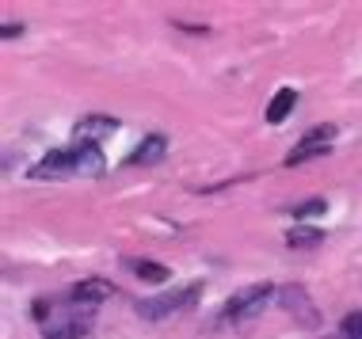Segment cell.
Instances as JSON below:
<instances>
[{
	"instance_id": "cell-7",
	"label": "cell",
	"mask_w": 362,
	"mask_h": 339,
	"mask_svg": "<svg viewBox=\"0 0 362 339\" xmlns=\"http://www.w3.org/2000/svg\"><path fill=\"white\" fill-rule=\"evenodd\" d=\"M282 305H286V309H301V321H305V324H317V316H313V313H317V309H313L309 305V297H305V290H298V286H290V290H282Z\"/></svg>"
},
{
	"instance_id": "cell-9",
	"label": "cell",
	"mask_w": 362,
	"mask_h": 339,
	"mask_svg": "<svg viewBox=\"0 0 362 339\" xmlns=\"http://www.w3.org/2000/svg\"><path fill=\"white\" fill-rule=\"evenodd\" d=\"M293 100H298V95H293L290 88H282L275 100H271V107H267V122H271V126H279V122L293 111Z\"/></svg>"
},
{
	"instance_id": "cell-6",
	"label": "cell",
	"mask_w": 362,
	"mask_h": 339,
	"mask_svg": "<svg viewBox=\"0 0 362 339\" xmlns=\"http://www.w3.org/2000/svg\"><path fill=\"white\" fill-rule=\"evenodd\" d=\"M73 168H76V176H100L103 172L100 145H73Z\"/></svg>"
},
{
	"instance_id": "cell-14",
	"label": "cell",
	"mask_w": 362,
	"mask_h": 339,
	"mask_svg": "<svg viewBox=\"0 0 362 339\" xmlns=\"http://www.w3.org/2000/svg\"><path fill=\"white\" fill-rule=\"evenodd\" d=\"M313 214H325V202H305V206H298V210H293V221L313 218Z\"/></svg>"
},
{
	"instance_id": "cell-5",
	"label": "cell",
	"mask_w": 362,
	"mask_h": 339,
	"mask_svg": "<svg viewBox=\"0 0 362 339\" xmlns=\"http://www.w3.org/2000/svg\"><path fill=\"white\" fill-rule=\"evenodd\" d=\"M111 130H119L115 119H103V114H92V119L76 122V145H95L100 138H107Z\"/></svg>"
},
{
	"instance_id": "cell-2",
	"label": "cell",
	"mask_w": 362,
	"mask_h": 339,
	"mask_svg": "<svg viewBox=\"0 0 362 339\" xmlns=\"http://www.w3.org/2000/svg\"><path fill=\"white\" fill-rule=\"evenodd\" d=\"M92 328V313L88 309H69V313H54V321L46 324V339H76Z\"/></svg>"
},
{
	"instance_id": "cell-13",
	"label": "cell",
	"mask_w": 362,
	"mask_h": 339,
	"mask_svg": "<svg viewBox=\"0 0 362 339\" xmlns=\"http://www.w3.org/2000/svg\"><path fill=\"white\" fill-rule=\"evenodd\" d=\"M344 332L351 335V339H362V313H351L347 321H344Z\"/></svg>"
},
{
	"instance_id": "cell-4",
	"label": "cell",
	"mask_w": 362,
	"mask_h": 339,
	"mask_svg": "<svg viewBox=\"0 0 362 339\" xmlns=\"http://www.w3.org/2000/svg\"><path fill=\"white\" fill-rule=\"evenodd\" d=\"M31 176H35V179L76 176V168H73V149H57V153H50V157H42V160L31 168Z\"/></svg>"
},
{
	"instance_id": "cell-3",
	"label": "cell",
	"mask_w": 362,
	"mask_h": 339,
	"mask_svg": "<svg viewBox=\"0 0 362 339\" xmlns=\"http://www.w3.org/2000/svg\"><path fill=\"white\" fill-rule=\"evenodd\" d=\"M267 297H271V286H267V282L248 286V290H240V294H233V297H229L225 313H229V316H248V313H256V309L267 302Z\"/></svg>"
},
{
	"instance_id": "cell-8",
	"label": "cell",
	"mask_w": 362,
	"mask_h": 339,
	"mask_svg": "<svg viewBox=\"0 0 362 339\" xmlns=\"http://www.w3.org/2000/svg\"><path fill=\"white\" fill-rule=\"evenodd\" d=\"M164 157V138H160V133H153V138H145L141 145H138V149H134V164H153V160H160Z\"/></svg>"
},
{
	"instance_id": "cell-11",
	"label": "cell",
	"mask_w": 362,
	"mask_h": 339,
	"mask_svg": "<svg viewBox=\"0 0 362 339\" xmlns=\"http://www.w3.org/2000/svg\"><path fill=\"white\" fill-rule=\"evenodd\" d=\"M286 244H290V248H313V244H320V232H317V229L293 225V229L286 232Z\"/></svg>"
},
{
	"instance_id": "cell-12",
	"label": "cell",
	"mask_w": 362,
	"mask_h": 339,
	"mask_svg": "<svg viewBox=\"0 0 362 339\" xmlns=\"http://www.w3.org/2000/svg\"><path fill=\"white\" fill-rule=\"evenodd\" d=\"M134 270H138L141 278H149V282H168V270L156 267V263H134Z\"/></svg>"
},
{
	"instance_id": "cell-1",
	"label": "cell",
	"mask_w": 362,
	"mask_h": 339,
	"mask_svg": "<svg viewBox=\"0 0 362 339\" xmlns=\"http://www.w3.org/2000/svg\"><path fill=\"white\" fill-rule=\"evenodd\" d=\"M194 297H199V286H180V290H164V294L156 297H145V302H138V313L149 316V321H160V316L168 313H180V309H187Z\"/></svg>"
},
{
	"instance_id": "cell-10",
	"label": "cell",
	"mask_w": 362,
	"mask_h": 339,
	"mask_svg": "<svg viewBox=\"0 0 362 339\" xmlns=\"http://www.w3.org/2000/svg\"><path fill=\"white\" fill-rule=\"evenodd\" d=\"M107 294H111V286L100 282V278H84V282L73 290L76 302H100V297H107Z\"/></svg>"
}]
</instances>
